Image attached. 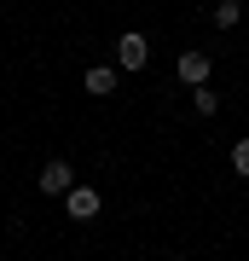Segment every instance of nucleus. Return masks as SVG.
Returning <instances> with one entry per match:
<instances>
[{
    "mask_svg": "<svg viewBox=\"0 0 249 261\" xmlns=\"http://www.w3.org/2000/svg\"><path fill=\"white\" fill-rule=\"evenodd\" d=\"M116 64H122V70H145V64H151V35L128 29V35L116 41Z\"/></svg>",
    "mask_w": 249,
    "mask_h": 261,
    "instance_id": "f257e3e1",
    "label": "nucleus"
},
{
    "mask_svg": "<svg viewBox=\"0 0 249 261\" xmlns=\"http://www.w3.org/2000/svg\"><path fill=\"white\" fill-rule=\"evenodd\" d=\"M64 209H70V221H93V215L104 209V197L93 192V186H70L64 192Z\"/></svg>",
    "mask_w": 249,
    "mask_h": 261,
    "instance_id": "f03ea898",
    "label": "nucleus"
},
{
    "mask_svg": "<svg viewBox=\"0 0 249 261\" xmlns=\"http://www.w3.org/2000/svg\"><path fill=\"white\" fill-rule=\"evenodd\" d=\"M35 186H41L46 197H64V192L75 186V174H70V163H64V157H52V163L41 168V180H35Z\"/></svg>",
    "mask_w": 249,
    "mask_h": 261,
    "instance_id": "7ed1b4c3",
    "label": "nucleus"
},
{
    "mask_svg": "<svg viewBox=\"0 0 249 261\" xmlns=\"http://www.w3.org/2000/svg\"><path fill=\"white\" fill-rule=\"evenodd\" d=\"M209 53H180V64H174V75H180V82L185 87H209Z\"/></svg>",
    "mask_w": 249,
    "mask_h": 261,
    "instance_id": "20e7f679",
    "label": "nucleus"
},
{
    "mask_svg": "<svg viewBox=\"0 0 249 261\" xmlns=\"http://www.w3.org/2000/svg\"><path fill=\"white\" fill-rule=\"evenodd\" d=\"M81 87H87L93 99H110V93H116V70H110V64H93V70L81 75Z\"/></svg>",
    "mask_w": 249,
    "mask_h": 261,
    "instance_id": "39448f33",
    "label": "nucleus"
},
{
    "mask_svg": "<svg viewBox=\"0 0 249 261\" xmlns=\"http://www.w3.org/2000/svg\"><path fill=\"white\" fill-rule=\"evenodd\" d=\"M243 18V0H214V29H238Z\"/></svg>",
    "mask_w": 249,
    "mask_h": 261,
    "instance_id": "423d86ee",
    "label": "nucleus"
},
{
    "mask_svg": "<svg viewBox=\"0 0 249 261\" xmlns=\"http://www.w3.org/2000/svg\"><path fill=\"white\" fill-rule=\"evenodd\" d=\"M191 111L197 116H214V111H220V93H214V87H191Z\"/></svg>",
    "mask_w": 249,
    "mask_h": 261,
    "instance_id": "0eeeda50",
    "label": "nucleus"
},
{
    "mask_svg": "<svg viewBox=\"0 0 249 261\" xmlns=\"http://www.w3.org/2000/svg\"><path fill=\"white\" fill-rule=\"evenodd\" d=\"M232 168H238V174L249 180V134H243V140H238V145H232Z\"/></svg>",
    "mask_w": 249,
    "mask_h": 261,
    "instance_id": "6e6552de",
    "label": "nucleus"
},
{
    "mask_svg": "<svg viewBox=\"0 0 249 261\" xmlns=\"http://www.w3.org/2000/svg\"><path fill=\"white\" fill-rule=\"evenodd\" d=\"M168 261H180V255H168Z\"/></svg>",
    "mask_w": 249,
    "mask_h": 261,
    "instance_id": "1a4fd4ad",
    "label": "nucleus"
}]
</instances>
